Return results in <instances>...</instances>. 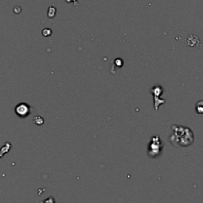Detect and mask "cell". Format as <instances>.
<instances>
[{"instance_id":"5","label":"cell","mask_w":203,"mask_h":203,"mask_svg":"<svg viewBox=\"0 0 203 203\" xmlns=\"http://www.w3.org/2000/svg\"><path fill=\"white\" fill-rule=\"evenodd\" d=\"M56 8L54 6H50L48 10V17L49 18H53L56 16Z\"/></svg>"},{"instance_id":"7","label":"cell","mask_w":203,"mask_h":203,"mask_svg":"<svg viewBox=\"0 0 203 203\" xmlns=\"http://www.w3.org/2000/svg\"><path fill=\"white\" fill-rule=\"evenodd\" d=\"M52 30H51V29H49V28H45L42 30V35L44 37H47L51 36V35H52Z\"/></svg>"},{"instance_id":"1","label":"cell","mask_w":203,"mask_h":203,"mask_svg":"<svg viewBox=\"0 0 203 203\" xmlns=\"http://www.w3.org/2000/svg\"><path fill=\"white\" fill-rule=\"evenodd\" d=\"M160 139L159 136H154L152 137L151 141L149 143V149H148V154L149 156L155 157L159 155L161 149H162V144H161Z\"/></svg>"},{"instance_id":"4","label":"cell","mask_w":203,"mask_h":203,"mask_svg":"<svg viewBox=\"0 0 203 203\" xmlns=\"http://www.w3.org/2000/svg\"><path fill=\"white\" fill-rule=\"evenodd\" d=\"M195 110L198 114H203V101H199L198 102L196 106H195Z\"/></svg>"},{"instance_id":"3","label":"cell","mask_w":203,"mask_h":203,"mask_svg":"<svg viewBox=\"0 0 203 203\" xmlns=\"http://www.w3.org/2000/svg\"><path fill=\"white\" fill-rule=\"evenodd\" d=\"M151 93L154 95L155 98H157V97H159L163 93V89H162V87L159 85H156L155 86H153L152 88Z\"/></svg>"},{"instance_id":"6","label":"cell","mask_w":203,"mask_h":203,"mask_svg":"<svg viewBox=\"0 0 203 203\" xmlns=\"http://www.w3.org/2000/svg\"><path fill=\"white\" fill-rule=\"evenodd\" d=\"M33 122H34V124H36V125H43V123H44V119L40 117V116H36V117H34V118H33Z\"/></svg>"},{"instance_id":"8","label":"cell","mask_w":203,"mask_h":203,"mask_svg":"<svg viewBox=\"0 0 203 203\" xmlns=\"http://www.w3.org/2000/svg\"><path fill=\"white\" fill-rule=\"evenodd\" d=\"M40 203H55L54 198L52 197H49L48 198L45 199L44 201H42Z\"/></svg>"},{"instance_id":"2","label":"cell","mask_w":203,"mask_h":203,"mask_svg":"<svg viewBox=\"0 0 203 203\" xmlns=\"http://www.w3.org/2000/svg\"><path fill=\"white\" fill-rule=\"evenodd\" d=\"M30 109L31 107L27 103H22L17 105L14 110L18 117L21 118H25L28 117L30 114Z\"/></svg>"},{"instance_id":"9","label":"cell","mask_w":203,"mask_h":203,"mask_svg":"<svg viewBox=\"0 0 203 203\" xmlns=\"http://www.w3.org/2000/svg\"><path fill=\"white\" fill-rule=\"evenodd\" d=\"M72 2L73 3H74L75 6H77V7H79V6L78 2H77V0H66V2Z\"/></svg>"}]
</instances>
